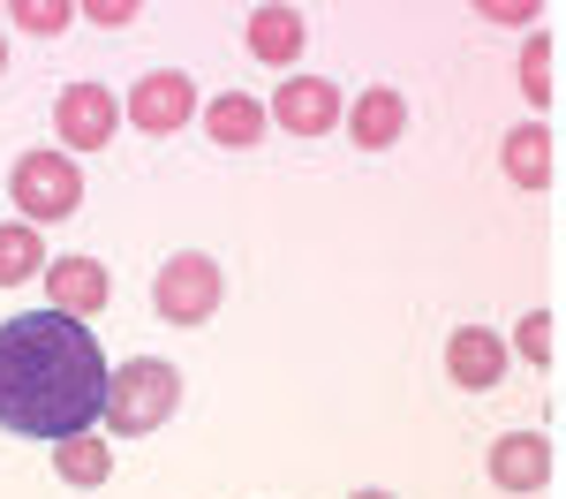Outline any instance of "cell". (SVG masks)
Masks as SVG:
<instances>
[{
  "label": "cell",
  "mask_w": 566,
  "mask_h": 499,
  "mask_svg": "<svg viewBox=\"0 0 566 499\" xmlns=\"http://www.w3.org/2000/svg\"><path fill=\"white\" fill-rule=\"evenodd\" d=\"M0 23H8V8H0ZM0 69H8V31H0Z\"/></svg>",
  "instance_id": "23"
},
{
  "label": "cell",
  "mask_w": 566,
  "mask_h": 499,
  "mask_svg": "<svg viewBox=\"0 0 566 499\" xmlns=\"http://www.w3.org/2000/svg\"><path fill=\"white\" fill-rule=\"evenodd\" d=\"M45 295H53L45 311L84 318V325H91V318L106 311L114 280H106V266H98V258H84V250H76V258H53V266H45Z\"/></svg>",
  "instance_id": "9"
},
{
  "label": "cell",
  "mask_w": 566,
  "mask_h": 499,
  "mask_svg": "<svg viewBox=\"0 0 566 499\" xmlns=\"http://www.w3.org/2000/svg\"><path fill=\"white\" fill-rule=\"evenodd\" d=\"M483 469H491L499 492H544V477H552V439H544V432H499L491 454H483Z\"/></svg>",
  "instance_id": "10"
},
{
  "label": "cell",
  "mask_w": 566,
  "mask_h": 499,
  "mask_svg": "<svg viewBox=\"0 0 566 499\" xmlns=\"http://www.w3.org/2000/svg\"><path fill=\"white\" fill-rule=\"evenodd\" d=\"M136 15H144L136 0H84V8H76V23H98V31H122V23H136Z\"/></svg>",
  "instance_id": "20"
},
{
  "label": "cell",
  "mask_w": 566,
  "mask_h": 499,
  "mask_svg": "<svg viewBox=\"0 0 566 499\" xmlns=\"http://www.w3.org/2000/svg\"><path fill=\"white\" fill-rule=\"evenodd\" d=\"M499 167H506V181H514V189H544V181H552V129H544V122L506 129V144H499Z\"/></svg>",
  "instance_id": "14"
},
{
  "label": "cell",
  "mask_w": 566,
  "mask_h": 499,
  "mask_svg": "<svg viewBox=\"0 0 566 499\" xmlns=\"http://www.w3.org/2000/svg\"><path fill=\"white\" fill-rule=\"evenodd\" d=\"M400 129H408V98H400L392 84H370V91L348 106V136L363 144V152H386V144H400Z\"/></svg>",
  "instance_id": "13"
},
{
  "label": "cell",
  "mask_w": 566,
  "mask_h": 499,
  "mask_svg": "<svg viewBox=\"0 0 566 499\" xmlns=\"http://www.w3.org/2000/svg\"><path fill=\"white\" fill-rule=\"evenodd\" d=\"M8 23H23L31 39H61L76 23V8L69 0H8Z\"/></svg>",
  "instance_id": "17"
},
{
  "label": "cell",
  "mask_w": 566,
  "mask_h": 499,
  "mask_svg": "<svg viewBox=\"0 0 566 499\" xmlns=\"http://www.w3.org/2000/svg\"><path fill=\"white\" fill-rule=\"evenodd\" d=\"M45 235L31 220H8L0 227V288H23V280H45Z\"/></svg>",
  "instance_id": "15"
},
{
  "label": "cell",
  "mask_w": 566,
  "mask_h": 499,
  "mask_svg": "<svg viewBox=\"0 0 566 499\" xmlns=\"http://www.w3.org/2000/svg\"><path fill=\"white\" fill-rule=\"evenodd\" d=\"M114 129H122V98L106 84H61V98H53V136L61 144H76V152H98V144H114Z\"/></svg>",
  "instance_id": "6"
},
{
  "label": "cell",
  "mask_w": 566,
  "mask_h": 499,
  "mask_svg": "<svg viewBox=\"0 0 566 499\" xmlns=\"http://www.w3.org/2000/svg\"><path fill=\"white\" fill-rule=\"evenodd\" d=\"M272 122L287 136H325L348 122V98H340L333 76H287V84L272 91Z\"/></svg>",
  "instance_id": "7"
},
{
  "label": "cell",
  "mask_w": 566,
  "mask_h": 499,
  "mask_svg": "<svg viewBox=\"0 0 566 499\" xmlns=\"http://www.w3.org/2000/svg\"><path fill=\"white\" fill-rule=\"evenodd\" d=\"M8 197L23 205L15 220H31V227L69 220V212L84 205V175H76V159H69V152H23V159L8 167Z\"/></svg>",
  "instance_id": "3"
},
{
  "label": "cell",
  "mask_w": 566,
  "mask_h": 499,
  "mask_svg": "<svg viewBox=\"0 0 566 499\" xmlns=\"http://www.w3.org/2000/svg\"><path fill=\"white\" fill-rule=\"evenodd\" d=\"M514 356H522V363H536V371L552 363V311H528L522 325H514Z\"/></svg>",
  "instance_id": "19"
},
{
  "label": "cell",
  "mask_w": 566,
  "mask_h": 499,
  "mask_svg": "<svg viewBox=\"0 0 566 499\" xmlns=\"http://www.w3.org/2000/svg\"><path fill=\"white\" fill-rule=\"evenodd\" d=\"M122 114H129L144 136H175V129L197 122V84H189L181 69H151V76H136V84H129Z\"/></svg>",
  "instance_id": "5"
},
{
  "label": "cell",
  "mask_w": 566,
  "mask_h": 499,
  "mask_svg": "<svg viewBox=\"0 0 566 499\" xmlns=\"http://www.w3.org/2000/svg\"><path fill=\"white\" fill-rule=\"evenodd\" d=\"M242 45H250L258 61H272V69H295L303 45H310L303 8H250V15H242Z\"/></svg>",
  "instance_id": "11"
},
{
  "label": "cell",
  "mask_w": 566,
  "mask_h": 499,
  "mask_svg": "<svg viewBox=\"0 0 566 499\" xmlns=\"http://www.w3.org/2000/svg\"><path fill=\"white\" fill-rule=\"evenodd\" d=\"M53 477L91 492V485H106V477H114V447H106L98 432H76V439H61V447H53Z\"/></svg>",
  "instance_id": "16"
},
{
  "label": "cell",
  "mask_w": 566,
  "mask_h": 499,
  "mask_svg": "<svg viewBox=\"0 0 566 499\" xmlns=\"http://www.w3.org/2000/svg\"><path fill=\"white\" fill-rule=\"evenodd\" d=\"M264 122H272V106L250 98V91H219V98H205V136H212L219 152H250V144H264Z\"/></svg>",
  "instance_id": "12"
},
{
  "label": "cell",
  "mask_w": 566,
  "mask_h": 499,
  "mask_svg": "<svg viewBox=\"0 0 566 499\" xmlns=\"http://www.w3.org/2000/svg\"><path fill=\"white\" fill-rule=\"evenodd\" d=\"M446 378H453L461 394L506 386V333H491V325H453V333H446Z\"/></svg>",
  "instance_id": "8"
},
{
  "label": "cell",
  "mask_w": 566,
  "mask_h": 499,
  "mask_svg": "<svg viewBox=\"0 0 566 499\" xmlns=\"http://www.w3.org/2000/svg\"><path fill=\"white\" fill-rule=\"evenodd\" d=\"M476 15H483V23H506V31H514V23H536L544 8H536V0H483Z\"/></svg>",
  "instance_id": "21"
},
{
  "label": "cell",
  "mask_w": 566,
  "mask_h": 499,
  "mask_svg": "<svg viewBox=\"0 0 566 499\" xmlns=\"http://www.w3.org/2000/svg\"><path fill=\"white\" fill-rule=\"evenodd\" d=\"M348 499H392V492H378V485H363V492H348Z\"/></svg>",
  "instance_id": "22"
},
{
  "label": "cell",
  "mask_w": 566,
  "mask_h": 499,
  "mask_svg": "<svg viewBox=\"0 0 566 499\" xmlns=\"http://www.w3.org/2000/svg\"><path fill=\"white\" fill-rule=\"evenodd\" d=\"M219 295H227V272H219L212 250H175L151 280V311L167 325H205L219 311Z\"/></svg>",
  "instance_id": "4"
},
{
  "label": "cell",
  "mask_w": 566,
  "mask_h": 499,
  "mask_svg": "<svg viewBox=\"0 0 566 499\" xmlns=\"http://www.w3.org/2000/svg\"><path fill=\"white\" fill-rule=\"evenodd\" d=\"M181 402V371L167 356H136L114 371V386H106V432L114 439H144V432H159Z\"/></svg>",
  "instance_id": "2"
},
{
  "label": "cell",
  "mask_w": 566,
  "mask_h": 499,
  "mask_svg": "<svg viewBox=\"0 0 566 499\" xmlns=\"http://www.w3.org/2000/svg\"><path fill=\"white\" fill-rule=\"evenodd\" d=\"M522 98L528 106L552 98V39H544V31H528V45H522Z\"/></svg>",
  "instance_id": "18"
},
{
  "label": "cell",
  "mask_w": 566,
  "mask_h": 499,
  "mask_svg": "<svg viewBox=\"0 0 566 499\" xmlns=\"http://www.w3.org/2000/svg\"><path fill=\"white\" fill-rule=\"evenodd\" d=\"M106 386H114V363L84 318L23 311L0 325V432L61 447L106 424Z\"/></svg>",
  "instance_id": "1"
}]
</instances>
